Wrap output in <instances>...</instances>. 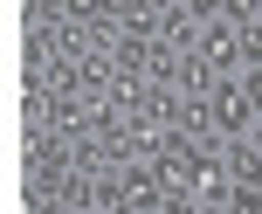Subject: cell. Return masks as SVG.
Listing matches in <instances>:
<instances>
[{
    "mask_svg": "<svg viewBox=\"0 0 262 214\" xmlns=\"http://www.w3.org/2000/svg\"><path fill=\"white\" fill-rule=\"evenodd\" d=\"M242 97H249V111L262 118V62H242Z\"/></svg>",
    "mask_w": 262,
    "mask_h": 214,
    "instance_id": "cell-1",
    "label": "cell"
}]
</instances>
